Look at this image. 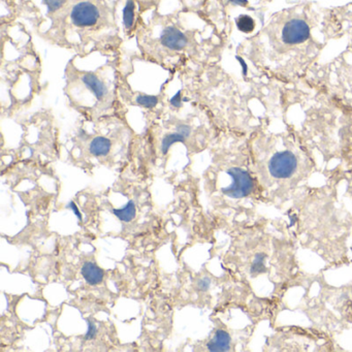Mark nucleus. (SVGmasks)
<instances>
[{
  "label": "nucleus",
  "instance_id": "obj_24",
  "mask_svg": "<svg viewBox=\"0 0 352 352\" xmlns=\"http://www.w3.org/2000/svg\"><path fill=\"white\" fill-rule=\"evenodd\" d=\"M170 104L175 108H181L182 107V98H181V91H179L174 98L170 100Z\"/></svg>",
  "mask_w": 352,
  "mask_h": 352
},
{
  "label": "nucleus",
  "instance_id": "obj_21",
  "mask_svg": "<svg viewBox=\"0 0 352 352\" xmlns=\"http://www.w3.org/2000/svg\"><path fill=\"white\" fill-rule=\"evenodd\" d=\"M98 335V327L92 320H88V331L85 335V340H94Z\"/></svg>",
  "mask_w": 352,
  "mask_h": 352
},
{
  "label": "nucleus",
  "instance_id": "obj_9",
  "mask_svg": "<svg viewBox=\"0 0 352 352\" xmlns=\"http://www.w3.org/2000/svg\"><path fill=\"white\" fill-rule=\"evenodd\" d=\"M100 19V10L91 1H80L74 6L71 12V20L77 28H91L96 25Z\"/></svg>",
  "mask_w": 352,
  "mask_h": 352
},
{
  "label": "nucleus",
  "instance_id": "obj_11",
  "mask_svg": "<svg viewBox=\"0 0 352 352\" xmlns=\"http://www.w3.org/2000/svg\"><path fill=\"white\" fill-rule=\"evenodd\" d=\"M207 349L211 352H226L232 350V337L224 329H216L212 339L208 342Z\"/></svg>",
  "mask_w": 352,
  "mask_h": 352
},
{
  "label": "nucleus",
  "instance_id": "obj_25",
  "mask_svg": "<svg viewBox=\"0 0 352 352\" xmlns=\"http://www.w3.org/2000/svg\"><path fill=\"white\" fill-rule=\"evenodd\" d=\"M177 131H179V133H182L184 137L188 138L189 135H190V127L188 126V125H179L178 127H177Z\"/></svg>",
  "mask_w": 352,
  "mask_h": 352
},
{
  "label": "nucleus",
  "instance_id": "obj_23",
  "mask_svg": "<svg viewBox=\"0 0 352 352\" xmlns=\"http://www.w3.org/2000/svg\"><path fill=\"white\" fill-rule=\"evenodd\" d=\"M67 208L71 209L72 211L75 213V215L77 216L78 219H83V218H82L81 212H80L79 208H78L77 204H76L75 201H69V205H67Z\"/></svg>",
  "mask_w": 352,
  "mask_h": 352
},
{
  "label": "nucleus",
  "instance_id": "obj_19",
  "mask_svg": "<svg viewBox=\"0 0 352 352\" xmlns=\"http://www.w3.org/2000/svg\"><path fill=\"white\" fill-rule=\"evenodd\" d=\"M50 13L59 11L67 3V0H43Z\"/></svg>",
  "mask_w": 352,
  "mask_h": 352
},
{
  "label": "nucleus",
  "instance_id": "obj_3",
  "mask_svg": "<svg viewBox=\"0 0 352 352\" xmlns=\"http://www.w3.org/2000/svg\"><path fill=\"white\" fill-rule=\"evenodd\" d=\"M236 267L256 296L283 302L302 271L298 243L284 217L256 213L243 217Z\"/></svg>",
  "mask_w": 352,
  "mask_h": 352
},
{
  "label": "nucleus",
  "instance_id": "obj_1",
  "mask_svg": "<svg viewBox=\"0 0 352 352\" xmlns=\"http://www.w3.org/2000/svg\"><path fill=\"white\" fill-rule=\"evenodd\" d=\"M280 117L331 182L351 184L352 100L305 76L282 85Z\"/></svg>",
  "mask_w": 352,
  "mask_h": 352
},
{
  "label": "nucleus",
  "instance_id": "obj_13",
  "mask_svg": "<svg viewBox=\"0 0 352 352\" xmlns=\"http://www.w3.org/2000/svg\"><path fill=\"white\" fill-rule=\"evenodd\" d=\"M82 81L85 84L86 87L94 94L98 100H104L107 96V88L104 84L98 79V76L94 74H86L82 78Z\"/></svg>",
  "mask_w": 352,
  "mask_h": 352
},
{
  "label": "nucleus",
  "instance_id": "obj_16",
  "mask_svg": "<svg viewBox=\"0 0 352 352\" xmlns=\"http://www.w3.org/2000/svg\"><path fill=\"white\" fill-rule=\"evenodd\" d=\"M185 140H186V137H184V135H183L182 133H179V131H177V133H168V135H166V137L164 138V140H162V154L166 155V154H168L170 148L172 147L174 144L183 143Z\"/></svg>",
  "mask_w": 352,
  "mask_h": 352
},
{
  "label": "nucleus",
  "instance_id": "obj_17",
  "mask_svg": "<svg viewBox=\"0 0 352 352\" xmlns=\"http://www.w3.org/2000/svg\"><path fill=\"white\" fill-rule=\"evenodd\" d=\"M135 21V3L133 0H129L123 10V23L127 30H131Z\"/></svg>",
  "mask_w": 352,
  "mask_h": 352
},
{
  "label": "nucleus",
  "instance_id": "obj_7",
  "mask_svg": "<svg viewBox=\"0 0 352 352\" xmlns=\"http://www.w3.org/2000/svg\"><path fill=\"white\" fill-rule=\"evenodd\" d=\"M265 337V352H333L343 348L327 331L317 327L300 325H277Z\"/></svg>",
  "mask_w": 352,
  "mask_h": 352
},
{
  "label": "nucleus",
  "instance_id": "obj_8",
  "mask_svg": "<svg viewBox=\"0 0 352 352\" xmlns=\"http://www.w3.org/2000/svg\"><path fill=\"white\" fill-rule=\"evenodd\" d=\"M306 76L352 100V44L333 58L317 63Z\"/></svg>",
  "mask_w": 352,
  "mask_h": 352
},
{
  "label": "nucleus",
  "instance_id": "obj_18",
  "mask_svg": "<svg viewBox=\"0 0 352 352\" xmlns=\"http://www.w3.org/2000/svg\"><path fill=\"white\" fill-rule=\"evenodd\" d=\"M135 102L144 108L152 109L158 104V98L155 96H146V94H144V96H138Z\"/></svg>",
  "mask_w": 352,
  "mask_h": 352
},
{
  "label": "nucleus",
  "instance_id": "obj_5",
  "mask_svg": "<svg viewBox=\"0 0 352 352\" xmlns=\"http://www.w3.org/2000/svg\"><path fill=\"white\" fill-rule=\"evenodd\" d=\"M345 185L329 182L305 187L282 211L298 248L316 255L324 269H339L352 261V213L343 197Z\"/></svg>",
  "mask_w": 352,
  "mask_h": 352
},
{
  "label": "nucleus",
  "instance_id": "obj_15",
  "mask_svg": "<svg viewBox=\"0 0 352 352\" xmlns=\"http://www.w3.org/2000/svg\"><path fill=\"white\" fill-rule=\"evenodd\" d=\"M112 213L122 222H131L135 219L137 216V209H135V203L129 201L124 207L121 209H113Z\"/></svg>",
  "mask_w": 352,
  "mask_h": 352
},
{
  "label": "nucleus",
  "instance_id": "obj_10",
  "mask_svg": "<svg viewBox=\"0 0 352 352\" xmlns=\"http://www.w3.org/2000/svg\"><path fill=\"white\" fill-rule=\"evenodd\" d=\"M186 36L174 26H168L162 34V44L170 50L181 51L187 46Z\"/></svg>",
  "mask_w": 352,
  "mask_h": 352
},
{
  "label": "nucleus",
  "instance_id": "obj_4",
  "mask_svg": "<svg viewBox=\"0 0 352 352\" xmlns=\"http://www.w3.org/2000/svg\"><path fill=\"white\" fill-rule=\"evenodd\" d=\"M251 166L270 208L283 211L305 187L331 182L310 150L281 117H272L248 135Z\"/></svg>",
  "mask_w": 352,
  "mask_h": 352
},
{
  "label": "nucleus",
  "instance_id": "obj_22",
  "mask_svg": "<svg viewBox=\"0 0 352 352\" xmlns=\"http://www.w3.org/2000/svg\"><path fill=\"white\" fill-rule=\"evenodd\" d=\"M343 197L345 201L349 203V209L352 213V183L351 184H346L343 187Z\"/></svg>",
  "mask_w": 352,
  "mask_h": 352
},
{
  "label": "nucleus",
  "instance_id": "obj_2",
  "mask_svg": "<svg viewBox=\"0 0 352 352\" xmlns=\"http://www.w3.org/2000/svg\"><path fill=\"white\" fill-rule=\"evenodd\" d=\"M341 32L311 3H300L274 14L251 36L239 54L267 77L292 83L322 60L327 45Z\"/></svg>",
  "mask_w": 352,
  "mask_h": 352
},
{
  "label": "nucleus",
  "instance_id": "obj_12",
  "mask_svg": "<svg viewBox=\"0 0 352 352\" xmlns=\"http://www.w3.org/2000/svg\"><path fill=\"white\" fill-rule=\"evenodd\" d=\"M81 274L85 281L90 285H98L104 280V273L102 267H98L92 261L84 263L81 269Z\"/></svg>",
  "mask_w": 352,
  "mask_h": 352
},
{
  "label": "nucleus",
  "instance_id": "obj_20",
  "mask_svg": "<svg viewBox=\"0 0 352 352\" xmlns=\"http://www.w3.org/2000/svg\"><path fill=\"white\" fill-rule=\"evenodd\" d=\"M212 285V280L211 278L206 277L201 278V279L199 280V282H197V290L199 292H207V290L210 289V287H211Z\"/></svg>",
  "mask_w": 352,
  "mask_h": 352
},
{
  "label": "nucleus",
  "instance_id": "obj_14",
  "mask_svg": "<svg viewBox=\"0 0 352 352\" xmlns=\"http://www.w3.org/2000/svg\"><path fill=\"white\" fill-rule=\"evenodd\" d=\"M112 143L110 140L104 137H96L90 143L89 150L92 155L96 157L107 156L110 153Z\"/></svg>",
  "mask_w": 352,
  "mask_h": 352
},
{
  "label": "nucleus",
  "instance_id": "obj_6",
  "mask_svg": "<svg viewBox=\"0 0 352 352\" xmlns=\"http://www.w3.org/2000/svg\"><path fill=\"white\" fill-rule=\"evenodd\" d=\"M296 287L302 289L296 310L307 317L310 325L335 340L352 333V276L347 281L331 283L324 269L317 273L302 272Z\"/></svg>",
  "mask_w": 352,
  "mask_h": 352
}]
</instances>
